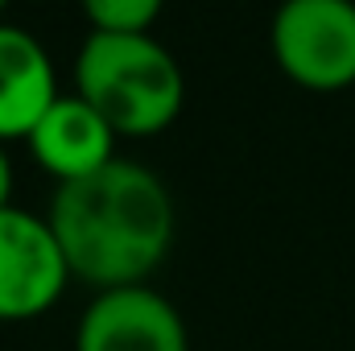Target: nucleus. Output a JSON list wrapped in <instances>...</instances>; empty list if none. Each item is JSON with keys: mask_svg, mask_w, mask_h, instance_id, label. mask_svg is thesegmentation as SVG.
Returning <instances> with one entry per match:
<instances>
[{"mask_svg": "<svg viewBox=\"0 0 355 351\" xmlns=\"http://www.w3.org/2000/svg\"><path fill=\"white\" fill-rule=\"evenodd\" d=\"M71 281L67 252L46 215L0 207V323L46 314Z\"/></svg>", "mask_w": 355, "mask_h": 351, "instance_id": "20e7f679", "label": "nucleus"}, {"mask_svg": "<svg viewBox=\"0 0 355 351\" xmlns=\"http://www.w3.org/2000/svg\"><path fill=\"white\" fill-rule=\"evenodd\" d=\"M50 228L67 252L71 277L91 289L145 285L174 244V198L141 162H107L75 182H58Z\"/></svg>", "mask_w": 355, "mask_h": 351, "instance_id": "f257e3e1", "label": "nucleus"}, {"mask_svg": "<svg viewBox=\"0 0 355 351\" xmlns=\"http://www.w3.org/2000/svg\"><path fill=\"white\" fill-rule=\"evenodd\" d=\"M58 103V75L46 46L0 21V141H25L37 120Z\"/></svg>", "mask_w": 355, "mask_h": 351, "instance_id": "0eeeda50", "label": "nucleus"}, {"mask_svg": "<svg viewBox=\"0 0 355 351\" xmlns=\"http://www.w3.org/2000/svg\"><path fill=\"white\" fill-rule=\"evenodd\" d=\"M268 46L297 87L347 91L355 83V0H285L272 12Z\"/></svg>", "mask_w": 355, "mask_h": 351, "instance_id": "7ed1b4c3", "label": "nucleus"}, {"mask_svg": "<svg viewBox=\"0 0 355 351\" xmlns=\"http://www.w3.org/2000/svg\"><path fill=\"white\" fill-rule=\"evenodd\" d=\"M33 162L58 182H75L116 162V132L83 95H58V103L25 137Z\"/></svg>", "mask_w": 355, "mask_h": 351, "instance_id": "423d86ee", "label": "nucleus"}, {"mask_svg": "<svg viewBox=\"0 0 355 351\" xmlns=\"http://www.w3.org/2000/svg\"><path fill=\"white\" fill-rule=\"evenodd\" d=\"M91 33H149L166 0H79Z\"/></svg>", "mask_w": 355, "mask_h": 351, "instance_id": "6e6552de", "label": "nucleus"}, {"mask_svg": "<svg viewBox=\"0 0 355 351\" xmlns=\"http://www.w3.org/2000/svg\"><path fill=\"white\" fill-rule=\"evenodd\" d=\"M75 351H190L178 306L149 285L99 289L79 318Z\"/></svg>", "mask_w": 355, "mask_h": 351, "instance_id": "39448f33", "label": "nucleus"}, {"mask_svg": "<svg viewBox=\"0 0 355 351\" xmlns=\"http://www.w3.org/2000/svg\"><path fill=\"white\" fill-rule=\"evenodd\" d=\"M75 95L116 137H157L182 112L186 79L153 33H91L75 58Z\"/></svg>", "mask_w": 355, "mask_h": 351, "instance_id": "f03ea898", "label": "nucleus"}, {"mask_svg": "<svg viewBox=\"0 0 355 351\" xmlns=\"http://www.w3.org/2000/svg\"><path fill=\"white\" fill-rule=\"evenodd\" d=\"M0 207H12V162L4 153V141H0Z\"/></svg>", "mask_w": 355, "mask_h": 351, "instance_id": "1a4fd4ad", "label": "nucleus"}, {"mask_svg": "<svg viewBox=\"0 0 355 351\" xmlns=\"http://www.w3.org/2000/svg\"><path fill=\"white\" fill-rule=\"evenodd\" d=\"M4 8H8V0H0V12H4Z\"/></svg>", "mask_w": 355, "mask_h": 351, "instance_id": "9d476101", "label": "nucleus"}]
</instances>
